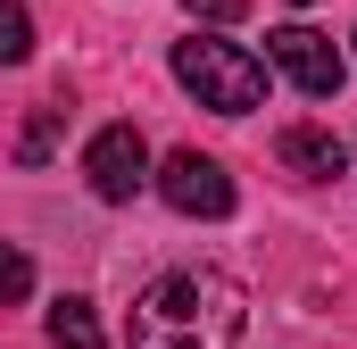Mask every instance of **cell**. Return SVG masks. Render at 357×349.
I'll list each match as a JSON object with an SVG mask.
<instances>
[{"instance_id": "9c48e42d", "label": "cell", "mask_w": 357, "mask_h": 349, "mask_svg": "<svg viewBox=\"0 0 357 349\" xmlns=\"http://www.w3.org/2000/svg\"><path fill=\"white\" fill-rule=\"evenodd\" d=\"M59 125H67V108H59V100H50V108H33V125H25L17 158H25V167H42V158H50V142H59Z\"/></svg>"}, {"instance_id": "6da1fadb", "label": "cell", "mask_w": 357, "mask_h": 349, "mask_svg": "<svg viewBox=\"0 0 357 349\" xmlns=\"http://www.w3.org/2000/svg\"><path fill=\"white\" fill-rule=\"evenodd\" d=\"M250 325V291L225 266H158L133 291L125 341L133 349H233Z\"/></svg>"}, {"instance_id": "277c9868", "label": "cell", "mask_w": 357, "mask_h": 349, "mask_svg": "<svg viewBox=\"0 0 357 349\" xmlns=\"http://www.w3.org/2000/svg\"><path fill=\"white\" fill-rule=\"evenodd\" d=\"M158 200L175 216H233V174H225V158H208V150H175L158 167Z\"/></svg>"}, {"instance_id": "8fae6325", "label": "cell", "mask_w": 357, "mask_h": 349, "mask_svg": "<svg viewBox=\"0 0 357 349\" xmlns=\"http://www.w3.org/2000/svg\"><path fill=\"white\" fill-rule=\"evenodd\" d=\"M191 17H208V25H233V17H250V0H183Z\"/></svg>"}, {"instance_id": "5b68a950", "label": "cell", "mask_w": 357, "mask_h": 349, "mask_svg": "<svg viewBox=\"0 0 357 349\" xmlns=\"http://www.w3.org/2000/svg\"><path fill=\"white\" fill-rule=\"evenodd\" d=\"M266 59H274L299 91H307V100H333V91H341V75H349V67H341V50H333L316 25H274V34H266Z\"/></svg>"}, {"instance_id": "3957f363", "label": "cell", "mask_w": 357, "mask_h": 349, "mask_svg": "<svg viewBox=\"0 0 357 349\" xmlns=\"http://www.w3.org/2000/svg\"><path fill=\"white\" fill-rule=\"evenodd\" d=\"M84 183L100 191V200H116V208H125V200L150 183V142H142L133 125H100V133L84 142Z\"/></svg>"}, {"instance_id": "52a82bcc", "label": "cell", "mask_w": 357, "mask_h": 349, "mask_svg": "<svg viewBox=\"0 0 357 349\" xmlns=\"http://www.w3.org/2000/svg\"><path fill=\"white\" fill-rule=\"evenodd\" d=\"M50 341H59V349H108L91 299H59V308H50Z\"/></svg>"}, {"instance_id": "30bf717a", "label": "cell", "mask_w": 357, "mask_h": 349, "mask_svg": "<svg viewBox=\"0 0 357 349\" xmlns=\"http://www.w3.org/2000/svg\"><path fill=\"white\" fill-rule=\"evenodd\" d=\"M25 291H33V258H25L17 242H0V308H17Z\"/></svg>"}, {"instance_id": "ba28073f", "label": "cell", "mask_w": 357, "mask_h": 349, "mask_svg": "<svg viewBox=\"0 0 357 349\" xmlns=\"http://www.w3.org/2000/svg\"><path fill=\"white\" fill-rule=\"evenodd\" d=\"M33 59V17L17 0H0V67H25Z\"/></svg>"}, {"instance_id": "8992f818", "label": "cell", "mask_w": 357, "mask_h": 349, "mask_svg": "<svg viewBox=\"0 0 357 349\" xmlns=\"http://www.w3.org/2000/svg\"><path fill=\"white\" fill-rule=\"evenodd\" d=\"M274 158L299 174V183H333V174L349 167V150H341L333 125H282V133H274Z\"/></svg>"}, {"instance_id": "7a4b0ae2", "label": "cell", "mask_w": 357, "mask_h": 349, "mask_svg": "<svg viewBox=\"0 0 357 349\" xmlns=\"http://www.w3.org/2000/svg\"><path fill=\"white\" fill-rule=\"evenodd\" d=\"M175 84L191 91L199 108H216V117H250V108L266 100V59H250L241 42L191 34V42H175Z\"/></svg>"}]
</instances>
